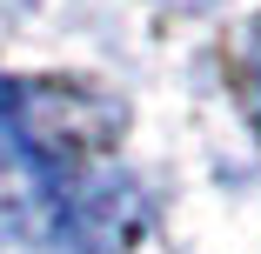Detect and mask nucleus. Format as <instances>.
<instances>
[{
	"mask_svg": "<svg viewBox=\"0 0 261 254\" xmlns=\"http://www.w3.org/2000/svg\"><path fill=\"white\" fill-rule=\"evenodd\" d=\"M254 94H261V67H254Z\"/></svg>",
	"mask_w": 261,
	"mask_h": 254,
	"instance_id": "f257e3e1",
	"label": "nucleus"
}]
</instances>
